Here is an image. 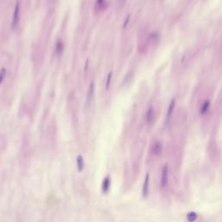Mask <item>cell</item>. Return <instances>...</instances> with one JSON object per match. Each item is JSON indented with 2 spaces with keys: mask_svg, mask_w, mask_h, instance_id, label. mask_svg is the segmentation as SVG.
<instances>
[{
  "mask_svg": "<svg viewBox=\"0 0 222 222\" xmlns=\"http://www.w3.org/2000/svg\"><path fill=\"white\" fill-rule=\"evenodd\" d=\"M20 20V4L19 2L16 3L14 12H13V18H12V29H15Z\"/></svg>",
  "mask_w": 222,
  "mask_h": 222,
  "instance_id": "obj_1",
  "label": "cell"
},
{
  "mask_svg": "<svg viewBox=\"0 0 222 222\" xmlns=\"http://www.w3.org/2000/svg\"><path fill=\"white\" fill-rule=\"evenodd\" d=\"M168 165H165L161 171V187H165L168 184Z\"/></svg>",
  "mask_w": 222,
  "mask_h": 222,
  "instance_id": "obj_2",
  "label": "cell"
},
{
  "mask_svg": "<svg viewBox=\"0 0 222 222\" xmlns=\"http://www.w3.org/2000/svg\"><path fill=\"white\" fill-rule=\"evenodd\" d=\"M174 106H175V99H173L169 104V107H168V112H167V119H166V122L167 123H169L170 119H171V116L173 115V112H174Z\"/></svg>",
  "mask_w": 222,
  "mask_h": 222,
  "instance_id": "obj_3",
  "label": "cell"
},
{
  "mask_svg": "<svg viewBox=\"0 0 222 222\" xmlns=\"http://www.w3.org/2000/svg\"><path fill=\"white\" fill-rule=\"evenodd\" d=\"M148 189H149V174H147V175L145 177L144 185H143V187H142V195H143V197H147L148 196Z\"/></svg>",
  "mask_w": 222,
  "mask_h": 222,
  "instance_id": "obj_4",
  "label": "cell"
},
{
  "mask_svg": "<svg viewBox=\"0 0 222 222\" xmlns=\"http://www.w3.org/2000/svg\"><path fill=\"white\" fill-rule=\"evenodd\" d=\"M151 152L153 155H159L161 153V144L159 142H156L153 144L152 148H151Z\"/></svg>",
  "mask_w": 222,
  "mask_h": 222,
  "instance_id": "obj_5",
  "label": "cell"
},
{
  "mask_svg": "<svg viewBox=\"0 0 222 222\" xmlns=\"http://www.w3.org/2000/svg\"><path fill=\"white\" fill-rule=\"evenodd\" d=\"M109 187H110V179L109 177H106L103 181H102V184H101V190L104 193H108V190H109Z\"/></svg>",
  "mask_w": 222,
  "mask_h": 222,
  "instance_id": "obj_6",
  "label": "cell"
},
{
  "mask_svg": "<svg viewBox=\"0 0 222 222\" xmlns=\"http://www.w3.org/2000/svg\"><path fill=\"white\" fill-rule=\"evenodd\" d=\"M63 50H64V44L62 42V40H58L56 44V47H55V50H56V53L60 56L62 55V53L63 52Z\"/></svg>",
  "mask_w": 222,
  "mask_h": 222,
  "instance_id": "obj_7",
  "label": "cell"
},
{
  "mask_svg": "<svg viewBox=\"0 0 222 222\" xmlns=\"http://www.w3.org/2000/svg\"><path fill=\"white\" fill-rule=\"evenodd\" d=\"M94 90H95V83H94V82H92L90 83L89 92H88V95H87V103L88 104H89L91 100H92V97L94 95Z\"/></svg>",
  "mask_w": 222,
  "mask_h": 222,
  "instance_id": "obj_8",
  "label": "cell"
},
{
  "mask_svg": "<svg viewBox=\"0 0 222 222\" xmlns=\"http://www.w3.org/2000/svg\"><path fill=\"white\" fill-rule=\"evenodd\" d=\"M154 118V108L153 107H150L148 111H147V114H146V121L148 123H150L152 122Z\"/></svg>",
  "mask_w": 222,
  "mask_h": 222,
  "instance_id": "obj_9",
  "label": "cell"
},
{
  "mask_svg": "<svg viewBox=\"0 0 222 222\" xmlns=\"http://www.w3.org/2000/svg\"><path fill=\"white\" fill-rule=\"evenodd\" d=\"M76 165H77V169L79 171H82L84 168V161L81 155H78L76 158Z\"/></svg>",
  "mask_w": 222,
  "mask_h": 222,
  "instance_id": "obj_10",
  "label": "cell"
},
{
  "mask_svg": "<svg viewBox=\"0 0 222 222\" xmlns=\"http://www.w3.org/2000/svg\"><path fill=\"white\" fill-rule=\"evenodd\" d=\"M209 107H210V102H209V101H206L204 103H203V105H202V107H201V108H200V114H205L206 111L208 110V108H209Z\"/></svg>",
  "mask_w": 222,
  "mask_h": 222,
  "instance_id": "obj_11",
  "label": "cell"
},
{
  "mask_svg": "<svg viewBox=\"0 0 222 222\" xmlns=\"http://www.w3.org/2000/svg\"><path fill=\"white\" fill-rule=\"evenodd\" d=\"M187 218L189 221H194L197 219V213L194 212H190L189 213H187Z\"/></svg>",
  "mask_w": 222,
  "mask_h": 222,
  "instance_id": "obj_12",
  "label": "cell"
},
{
  "mask_svg": "<svg viewBox=\"0 0 222 222\" xmlns=\"http://www.w3.org/2000/svg\"><path fill=\"white\" fill-rule=\"evenodd\" d=\"M112 71H110L108 75V77H107V80H106V89H108L109 86H110V82H111V79H112Z\"/></svg>",
  "mask_w": 222,
  "mask_h": 222,
  "instance_id": "obj_13",
  "label": "cell"
},
{
  "mask_svg": "<svg viewBox=\"0 0 222 222\" xmlns=\"http://www.w3.org/2000/svg\"><path fill=\"white\" fill-rule=\"evenodd\" d=\"M5 75H6V69L5 68H3L1 69V71H0V83H2V82L4 81Z\"/></svg>",
  "mask_w": 222,
  "mask_h": 222,
  "instance_id": "obj_14",
  "label": "cell"
},
{
  "mask_svg": "<svg viewBox=\"0 0 222 222\" xmlns=\"http://www.w3.org/2000/svg\"><path fill=\"white\" fill-rule=\"evenodd\" d=\"M104 1H105V0H97V1H96V6L98 7V6H101L103 4H104Z\"/></svg>",
  "mask_w": 222,
  "mask_h": 222,
  "instance_id": "obj_15",
  "label": "cell"
},
{
  "mask_svg": "<svg viewBox=\"0 0 222 222\" xmlns=\"http://www.w3.org/2000/svg\"><path fill=\"white\" fill-rule=\"evenodd\" d=\"M117 1H118L119 5H120L121 7H123V6H124V5L126 4V1H127V0H117Z\"/></svg>",
  "mask_w": 222,
  "mask_h": 222,
  "instance_id": "obj_16",
  "label": "cell"
},
{
  "mask_svg": "<svg viewBox=\"0 0 222 222\" xmlns=\"http://www.w3.org/2000/svg\"><path fill=\"white\" fill-rule=\"evenodd\" d=\"M129 21V16H128V17H127V18H126V20H125V22H124V25H123V28H125V27L127 26V25H128Z\"/></svg>",
  "mask_w": 222,
  "mask_h": 222,
  "instance_id": "obj_17",
  "label": "cell"
}]
</instances>
